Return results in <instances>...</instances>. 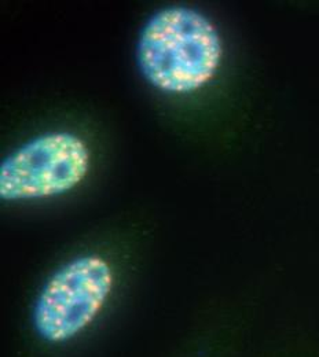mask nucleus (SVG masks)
I'll use <instances>...</instances> for the list:
<instances>
[{"instance_id":"nucleus-2","label":"nucleus","mask_w":319,"mask_h":357,"mask_svg":"<svg viewBox=\"0 0 319 357\" xmlns=\"http://www.w3.org/2000/svg\"><path fill=\"white\" fill-rule=\"evenodd\" d=\"M87 143L71 132L36 136L0 164V198L6 202L45 199L77 187L89 174Z\"/></svg>"},{"instance_id":"nucleus-1","label":"nucleus","mask_w":319,"mask_h":357,"mask_svg":"<svg viewBox=\"0 0 319 357\" xmlns=\"http://www.w3.org/2000/svg\"><path fill=\"white\" fill-rule=\"evenodd\" d=\"M223 59L216 25L188 6H168L143 25L137 63L144 80L167 93H191L209 84Z\"/></svg>"},{"instance_id":"nucleus-3","label":"nucleus","mask_w":319,"mask_h":357,"mask_svg":"<svg viewBox=\"0 0 319 357\" xmlns=\"http://www.w3.org/2000/svg\"><path fill=\"white\" fill-rule=\"evenodd\" d=\"M113 289V271L101 256L73 259L43 286L34 326L48 344H64L83 333L103 310Z\"/></svg>"}]
</instances>
